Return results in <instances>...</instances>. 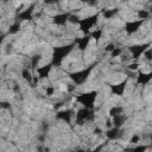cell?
<instances>
[{
  "instance_id": "cell-12",
  "label": "cell",
  "mask_w": 152,
  "mask_h": 152,
  "mask_svg": "<svg viewBox=\"0 0 152 152\" xmlns=\"http://www.w3.org/2000/svg\"><path fill=\"white\" fill-rule=\"evenodd\" d=\"M151 80H152V71H148V72H141L140 71L137 75V84H139V86H145Z\"/></svg>"
},
{
  "instance_id": "cell-9",
  "label": "cell",
  "mask_w": 152,
  "mask_h": 152,
  "mask_svg": "<svg viewBox=\"0 0 152 152\" xmlns=\"http://www.w3.org/2000/svg\"><path fill=\"white\" fill-rule=\"evenodd\" d=\"M69 17H70V13H66V12H62V13H57L52 17V23L57 26H64L68 20H69Z\"/></svg>"
},
{
  "instance_id": "cell-21",
  "label": "cell",
  "mask_w": 152,
  "mask_h": 152,
  "mask_svg": "<svg viewBox=\"0 0 152 152\" xmlns=\"http://www.w3.org/2000/svg\"><path fill=\"white\" fill-rule=\"evenodd\" d=\"M122 53H124V49L120 48V46H116V48L109 53V56H110L112 58H118V57H121Z\"/></svg>"
},
{
  "instance_id": "cell-3",
  "label": "cell",
  "mask_w": 152,
  "mask_h": 152,
  "mask_svg": "<svg viewBox=\"0 0 152 152\" xmlns=\"http://www.w3.org/2000/svg\"><path fill=\"white\" fill-rule=\"evenodd\" d=\"M97 19H99V13L94 14V15H90V17H87V18H83L81 19L80 21V30L83 32V34H89L90 30L96 25L97 23Z\"/></svg>"
},
{
  "instance_id": "cell-22",
  "label": "cell",
  "mask_w": 152,
  "mask_h": 152,
  "mask_svg": "<svg viewBox=\"0 0 152 152\" xmlns=\"http://www.w3.org/2000/svg\"><path fill=\"white\" fill-rule=\"evenodd\" d=\"M19 30H20V24H19V23H14V24H12V25L10 26L8 33H10V34H14V33L19 32Z\"/></svg>"
},
{
  "instance_id": "cell-13",
  "label": "cell",
  "mask_w": 152,
  "mask_h": 152,
  "mask_svg": "<svg viewBox=\"0 0 152 152\" xmlns=\"http://www.w3.org/2000/svg\"><path fill=\"white\" fill-rule=\"evenodd\" d=\"M121 132H122L121 128L112 127V128H109V129H107V131L104 132V135H106V138H107L108 140H115V139H118V138H120V137L122 135Z\"/></svg>"
},
{
  "instance_id": "cell-15",
  "label": "cell",
  "mask_w": 152,
  "mask_h": 152,
  "mask_svg": "<svg viewBox=\"0 0 152 152\" xmlns=\"http://www.w3.org/2000/svg\"><path fill=\"white\" fill-rule=\"evenodd\" d=\"M119 11H120L119 8H104V10L101 11V13H102V17H103L104 19L109 20V19L114 18V17L119 13Z\"/></svg>"
},
{
  "instance_id": "cell-6",
  "label": "cell",
  "mask_w": 152,
  "mask_h": 152,
  "mask_svg": "<svg viewBox=\"0 0 152 152\" xmlns=\"http://www.w3.org/2000/svg\"><path fill=\"white\" fill-rule=\"evenodd\" d=\"M144 25V20H139V19H132V20H128V21H126V24H125V32L128 34V36H131V34H134V33H137L139 30H140V27Z\"/></svg>"
},
{
  "instance_id": "cell-24",
  "label": "cell",
  "mask_w": 152,
  "mask_h": 152,
  "mask_svg": "<svg viewBox=\"0 0 152 152\" xmlns=\"http://www.w3.org/2000/svg\"><path fill=\"white\" fill-rule=\"evenodd\" d=\"M140 139H141V137L139 134H133L129 138V144H132V145H139L140 144Z\"/></svg>"
},
{
  "instance_id": "cell-11",
  "label": "cell",
  "mask_w": 152,
  "mask_h": 152,
  "mask_svg": "<svg viewBox=\"0 0 152 152\" xmlns=\"http://www.w3.org/2000/svg\"><path fill=\"white\" fill-rule=\"evenodd\" d=\"M52 64L50 63V64H46V65H43V66H39L37 70H36V72H37V75H38V77H39V80H44V78H48L49 77V75H50V72H51V70H52Z\"/></svg>"
},
{
  "instance_id": "cell-7",
  "label": "cell",
  "mask_w": 152,
  "mask_h": 152,
  "mask_svg": "<svg viewBox=\"0 0 152 152\" xmlns=\"http://www.w3.org/2000/svg\"><path fill=\"white\" fill-rule=\"evenodd\" d=\"M127 82H128V80L126 78V80H124V81H121V82H119V83H116V84L109 86V87H110V93H112L113 95H118V96L124 95L125 89H126V87H127Z\"/></svg>"
},
{
  "instance_id": "cell-27",
  "label": "cell",
  "mask_w": 152,
  "mask_h": 152,
  "mask_svg": "<svg viewBox=\"0 0 152 152\" xmlns=\"http://www.w3.org/2000/svg\"><path fill=\"white\" fill-rule=\"evenodd\" d=\"M151 135H152V133H151Z\"/></svg>"
},
{
  "instance_id": "cell-19",
  "label": "cell",
  "mask_w": 152,
  "mask_h": 152,
  "mask_svg": "<svg viewBox=\"0 0 152 152\" xmlns=\"http://www.w3.org/2000/svg\"><path fill=\"white\" fill-rule=\"evenodd\" d=\"M148 147H150V145H147V144H139V145H135L127 151L128 152H146L148 150Z\"/></svg>"
},
{
  "instance_id": "cell-23",
  "label": "cell",
  "mask_w": 152,
  "mask_h": 152,
  "mask_svg": "<svg viewBox=\"0 0 152 152\" xmlns=\"http://www.w3.org/2000/svg\"><path fill=\"white\" fill-rule=\"evenodd\" d=\"M55 93H56V88L53 87V86H48L46 88H45V96H48V97H51V96H53L55 95Z\"/></svg>"
},
{
  "instance_id": "cell-10",
  "label": "cell",
  "mask_w": 152,
  "mask_h": 152,
  "mask_svg": "<svg viewBox=\"0 0 152 152\" xmlns=\"http://www.w3.org/2000/svg\"><path fill=\"white\" fill-rule=\"evenodd\" d=\"M90 39H91L90 34H86V36H83V37H81V38H78V39H76V40H75V44H77V49L83 52V51H86V49L88 48V45H89V43H90Z\"/></svg>"
},
{
  "instance_id": "cell-5",
  "label": "cell",
  "mask_w": 152,
  "mask_h": 152,
  "mask_svg": "<svg viewBox=\"0 0 152 152\" xmlns=\"http://www.w3.org/2000/svg\"><path fill=\"white\" fill-rule=\"evenodd\" d=\"M150 48V44L148 43H145V44H137V45H132L127 49V51L131 53L132 56V59L133 61H138L144 52Z\"/></svg>"
},
{
  "instance_id": "cell-26",
  "label": "cell",
  "mask_w": 152,
  "mask_h": 152,
  "mask_svg": "<svg viewBox=\"0 0 152 152\" xmlns=\"http://www.w3.org/2000/svg\"><path fill=\"white\" fill-rule=\"evenodd\" d=\"M116 48V45L114 44V43H108L107 45H106V48H104V52H107V53H110L114 49Z\"/></svg>"
},
{
  "instance_id": "cell-4",
  "label": "cell",
  "mask_w": 152,
  "mask_h": 152,
  "mask_svg": "<svg viewBox=\"0 0 152 152\" xmlns=\"http://www.w3.org/2000/svg\"><path fill=\"white\" fill-rule=\"evenodd\" d=\"M91 66L87 68V69H83V70H80V71H75L72 74H70V80L76 84V86H80L82 83L86 82V80L88 78L90 71H91Z\"/></svg>"
},
{
  "instance_id": "cell-17",
  "label": "cell",
  "mask_w": 152,
  "mask_h": 152,
  "mask_svg": "<svg viewBox=\"0 0 152 152\" xmlns=\"http://www.w3.org/2000/svg\"><path fill=\"white\" fill-rule=\"evenodd\" d=\"M120 114H124V107L122 106H114L108 110L109 118H114V116H118Z\"/></svg>"
},
{
  "instance_id": "cell-8",
  "label": "cell",
  "mask_w": 152,
  "mask_h": 152,
  "mask_svg": "<svg viewBox=\"0 0 152 152\" xmlns=\"http://www.w3.org/2000/svg\"><path fill=\"white\" fill-rule=\"evenodd\" d=\"M74 114H75V110H74V109L68 108V109H63V110L57 112L56 118H57V119H59V120H62L63 122L70 124V122H71V118L74 116Z\"/></svg>"
},
{
  "instance_id": "cell-14",
  "label": "cell",
  "mask_w": 152,
  "mask_h": 152,
  "mask_svg": "<svg viewBox=\"0 0 152 152\" xmlns=\"http://www.w3.org/2000/svg\"><path fill=\"white\" fill-rule=\"evenodd\" d=\"M112 121H113V127H118V128H121L125 122L127 121V115L126 114H120L118 116H114L112 118Z\"/></svg>"
},
{
  "instance_id": "cell-20",
  "label": "cell",
  "mask_w": 152,
  "mask_h": 152,
  "mask_svg": "<svg viewBox=\"0 0 152 152\" xmlns=\"http://www.w3.org/2000/svg\"><path fill=\"white\" fill-rule=\"evenodd\" d=\"M102 34H103V30L102 28H95L93 32H90V37L94 38L96 42H99L102 38Z\"/></svg>"
},
{
  "instance_id": "cell-16",
  "label": "cell",
  "mask_w": 152,
  "mask_h": 152,
  "mask_svg": "<svg viewBox=\"0 0 152 152\" xmlns=\"http://www.w3.org/2000/svg\"><path fill=\"white\" fill-rule=\"evenodd\" d=\"M135 14H137V18H138L139 20H144V21L151 17L150 11H148V10H146V8H140V10H137V11H135Z\"/></svg>"
},
{
  "instance_id": "cell-1",
  "label": "cell",
  "mask_w": 152,
  "mask_h": 152,
  "mask_svg": "<svg viewBox=\"0 0 152 152\" xmlns=\"http://www.w3.org/2000/svg\"><path fill=\"white\" fill-rule=\"evenodd\" d=\"M75 44H68V45H63V46H56L53 48L52 51V57H51V64L52 65H59L64 58L72 51Z\"/></svg>"
},
{
  "instance_id": "cell-25",
  "label": "cell",
  "mask_w": 152,
  "mask_h": 152,
  "mask_svg": "<svg viewBox=\"0 0 152 152\" xmlns=\"http://www.w3.org/2000/svg\"><path fill=\"white\" fill-rule=\"evenodd\" d=\"M144 58L146 62L152 63V48H148L145 52H144Z\"/></svg>"
},
{
  "instance_id": "cell-2",
  "label": "cell",
  "mask_w": 152,
  "mask_h": 152,
  "mask_svg": "<svg viewBox=\"0 0 152 152\" xmlns=\"http://www.w3.org/2000/svg\"><path fill=\"white\" fill-rule=\"evenodd\" d=\"M97 97V91L93 90V91H88V93H82L76 97V101L78 103H81L83 107L93 109L94 108V102Z\"/></svg>"
},
{
  "instance_id": "cell-18",
  "label": "cell",
  "mask_w": 152,
  "mask_h": 152,
  "mask_svg": "<svg viewBox=\"0 0 152 152\" xmlns=\"http://www.w3.org/2000/svg\"><path fill=\"white\" fill-rule=\"evenodd\" d=\"M21 77L31 84V83H32V81H33V77H34V76L32 75V72H31L30 68H24V69H23V71H21Z\"/></svg>"
}]
</instances>
